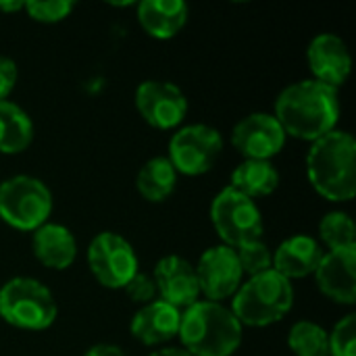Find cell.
<instances>
[{"mask_svg": "<svg viewBox=\"0 0 356 356\" xmlns=\"http://www.w3.org/2000/svg\"><path fill=\"white\" fill-rule=\"evenodd\" d=\"M286 136L315 142L336 129L340 119L338 92L315 79H302L282 90L273 115Z\"/></svg>", "mask_w": 356, "mask_h": 356, "instance_id": "6da1fadb", "label": "cell"}, {"mask_svg": "<svg viewBox=\"0 0 356 356\" xmlns=\"http://www.w3.org/2000/svg\"><path fill=\"white\" fill-rule=\"evenodd\" d=\"M309 181L319 196L348 202L356 194V142L348 131L334 129L315 140L307 154Z\"/></svg>", "mask_w": 356, "mask_h": 356, "instance_id": "7a4b0ae2", "label": "cell"}, {"mask_svg": "<svg viewBox=\"0 0 356 356\" xmlns=\"http://www.w3.org/2000/svg\"><path fill=\"white\" fill-rule=\"evenodd\" d=\"M177 336L192 356H232L242 344V325L221 302L198 300L181 313Z\"/></svg>", "mask_w": 356, "mask_h": 356, "instance_id": "3957f363", "label": "cell"}, {"mask_svg": "<svg viewBox=\"0 0 356 356\" xmlns=\"http://www.w3.org/2000/svg\"><path fill=\"white\" fill-rule=\"evenodd\" d=\"M294 305V286L277 271L252 275L232 296V313L240 325L267 327L282 321Z\"/></svg>", "mask_w": 356, "mask_h": 356, "instance_id": "277c9868", "label": "cell"}, {"mask_svg": "<svg viewBox=\"0 0 356 356\" xmlns=\"http://www.w3.org/2000/svg\"><path fill=\"white\" fill-rule=\"evenodd\" d=\"M58 315L52 292L33 277H13L0 288V317L27 332L48 330Z\"/></svg>", "mask_w": 356, "mask_h": 356, "instance_id": "5b68a950", "label": "cell"}, {"mask_svg": "<svg viewBox=\"0 0 356 356\" xmlns=\"http://www.w3.org/2000/svg\"><path fill=\"white\" fill-rule=\"evenodd\" d=\"M52 213V194L48 186L31 175H15L0 184V219L19 229L35 232Z\"/></svg>", "mask_w": 356, "mask_h": 356, "instance_id": "8992f818", "label": "cell"}, {"mask_svg": "<svg viewBox=\"0 0 356 356\" xmlns=\"http://www.w3.org/2000/svg\"><path fill=\"white\" fill-rule=\"evenodd\" d=\"M211 219L215 232L229 248L263 240L265 227L257 202L229 186L215 196L211 204Z\"/></svg>", "mask_w": 356, "mask_h": 356, "instance_id": "52a82bcc", "label": "cell"}, {"mask_svg": "<svg viewBox=\"0 0 356 356\" xmlns=\"http://www.w3.org/2000/svg\"><path fill=\"white\" fill-rule=\"evenodd\" d=\"M223 152L221 134L204 123L186 125L169 142V163L181 175H202L215 167Z\"/></svg>", "mask_w": 356, "mask_h": 356, "instance_id": "ba28073f", "label": "cell"}, {"mask_svg": "<svg viewBox=\"0 0 356 356\" xmlns=\"http://www.w3.org/2000/svg\"><path fill=\"white\" fill-rule=\"evenodd\" d=\"M88 265L98 284L108 290H123L140 271L134 246L115 232H102L90 242Z\"/></svg>", "mask_w": 356, "mask_h": 356, "instance_id": "9c48e42d", "label": "cell"}, {"mask_svg": "<svg viewBox=\"0 0 356 356\" xmlns=\"http://www.w3.org/2000/svg\"><path fill=\"white\" fill-rule=\"evenodd\" d=\"M136 108L148 125L173 129L188 115V98L171 81L146 79L136 90Z\"/></svg>", "mask_w": 356, "mask_h": 356, "instance_id": "30bf717a", "label": "cell"}, {"mask_svg": "<svg viewBox=\"0 0 356 356\" xmlns=\"http://www.w3.org/2000/svg\"><path fill=\"white\" fill-rule=\"evenodd\" d=\"M194 267H196L200 294H204L207 300L221 302L225 298H232L242 286L244 273L238 254L234 248L225 244L204 250L198 259V265Z\"/></svg>", "mask_w": 356, "mask_h": 356, "instance_id": "8fae6325", "label": "cell"}, {"mask_svg": "<svg viewBox=\"0 0 356 356\" xmlns=\"http://www.w3.org/2000/svg\"><path fill=\"white\" fill-rule=\"evenodd\" d=\"M286 131L271 113H252L236 123L234 148L248 161H269L286 146Z\"/></svg>", "mask_w": 356, "mask_h": 356, "instance_id": "7c38bea8", "label": "cell"}, {"mask_svg": "<svg viewBox=\"0 0 356 356\" xmlns=\"http://www.w3.org/2000/svg\"><path fill=\"white\" fill-rule=\"evenodd\" d=\"M154 284L163 302L175 309H188L198 302L200 286L196 277V267L184 257L169 254L163 257L154 267Z\"/></svg>", "mask_w": 356, "mask_h": 356, "instance_id": "4fadbf2b", "label": "cell"}, {"mask_svg": "<svg viewBox=\"0 0 356 356\" xmlns=\"http://www.w3.org/2000/svg\"><path fill=\"white\" fill-rule=\"evenodd\" d=\"M307 60H309L311 73L315 75L313 79L334 90L344 86L353 67L348 46L336 33L315 35L307 48Z\"/></svg>", "mask_w": 356, "mask_h": 356, "instance_id": "5bb4252c", "label": "cell"}, {"mask_svg": "<svg viewBox=\"0 0 356 356\" xmlns=\"http://www.w3.org/2000/svg\"><path fill=\"white\" fill-rule=\"evenodd\" d=\"M317 288L338 305L356 302V246L330 250L315 269Z\"/></svg>", "mask_w": 356, "mask_h": 356, "instance_id": "9a60e30c", "label": "cell"}, {"mask_svg": "<svg viewBox=\"0 0 356 356\" xmlns=\"http://www.w3.org/2000/svg\"><path fill=\"white\" fill-rule=\"evenodd\" d=\"M179 321H181V311L163 302V300H152L134 315L131 319V336L146 344V346H156L173 340L179 332Z\"/></svg>", "mask_w": 356, "mask_h": 356, "instance_id": "2e32d148", "label": "cell"}, {"mask_svg": "<svg viewBox=\"0 0 356 356\" xmlns=\"http://www.w3.org/2000/svg\"><path fill=\"white\" fill-rule=\"evenodd\" d=\"M323 250L317 240L311 236H292L284 240L273 254V271L286 280H302L313 275L321 263Z\"/></svg>", "mask_w": 356, "mask_h": 356, "instance_id": "e0dca14e", "label": "cell"}, {"mask_svg": "<svg viewBox=\"0 0 356 356\" xmlns=\"http://www.w3.org/2000/svg\"><path fill=\"white\" fill-rule=\"evenodd\" d=\"M31 248L35 259L44 267L56 271L71 267L77 257V242L73 234L58 223H44L42 227H38L31 238Z\"/></svg>", "mask_w": 356, "mask_h": 356, "instance_id": "ac0fdd59", "label": "cell"}, {"mask_svg": "<svg viewBox=\"0 0 356 356\" xmlns=\"http://www.w3.org/2000/svg\"><path fill=\"white\" fill-rule=\"evenodd\" d=\"M188 21V6L181 0H144L138 4V23L156 40L177 35Z\"/></svg>", "mask_w": 356, "mask_h": 356, "instance_id": "d6986e66", "label": "cell"}, {"mask_svg": "<svg viewBox=\"0 0 356 356\" xmlns=\"http://www.w3.org/2000/svg\"><path fill=\"white\" fill-rule=\"evenodd\" d=\"M280 186V171L271 161H244L232 171L229 188L248 196L250 200L269 196Z\"/></svg>", "mask_w": 356, "mask_h": 356, "instance_id": "ffe728a7", "label": "cell"}, {"mask_svg": "<svg viewBox=\"0 0 356 356\" xmlns=\"http://www.w3.org/2000/svg\"><path fill=\"white\" fill-rule=\"evenodd\" d=\"M33 140L29 115L10 100H0V154H19Z\"/></svg>", "mask_w": 356, "mask_h": 356, "instance_id": "44dd1931", "label": "cell"}, {"mask_svg": "<svg viewBox=\"0 0 356 356\" xmlns=\"http://www.w3.org/2000/svg\"><path fill=\"white\" fill-rule=\"evenodd\" d=\"M175 186H177V171L173 169L167 156L150 159L136 177V188L148 202L167 200L173 194Z\"/></svg>", "mask_w": 356, "mask_h": 356, "instance_id": "7402d4cb", "label": "cell"}, {"mask_svg": "<svg viewBox=\"0 0 356 356\" xmlns=\"http://www.w3.org/2000/svg\"><path fill=\"white\" fill-rule=\"evenodd\" d=\"M288 346L296 356H330V334L313 321H298L288 334Z\"/></svg>", "mask_w": 356, "mask_h": 356, "instance_id": "603a6c76", "label": "cell"}, {"mask_svg": "<svg viewBox=\"0 0 356 356\" xmlns=\"http://www.w3.org/2000/svg\"><path fill=\"white\" fill-rule=\"evenodd\" d=\"M319 238L330 250H342V248H355L356 246V227L355 221L348 213H327L319 221Z\"/></svg>", "mask_w": 356, "mask_h": 356, "instance_id": "cb8c5ba5", "label": "cell"}, {"mask_svg": "<svg viewBox=\"0 0 356 356\" xmlns=\"http://www.w3.org/2000/svg\"><path fill=\"white\" fill-rule=\"evenodd\" d=\"M242 267V273L252 275H261L265 271L273 269V254L269 250V246L263 240H254L248 244H242L238 248H234Z\"/></svg>", "mask_w": 356, "mask_h": 356, "instance_id": "d4e9b609", "label": "cell"}, {"mask_svg": "<svg viewBox=\"0 0 356 356\" xmlns=\"http://www.w3.org/2000/svg\"><path fill=\"white\" fill-rule=\"evenodd\" d=\"M330 356H356V315H346L330 334Z\"/></svg>", "mask_w": 356, "mask_h": 356, "instance_id": "484cf974", "label": "cell"}, {"mask_svg": "<svg viewBox=\"0 0 356 356\" xmlns=\"http://www.w3.org/2000/svg\"><path fill=\"white\" fill-rule=\"evenodd\" d=\"M71 0H29L25 2V10L33 21L40 23H58L69 17L73 10Z\"/></svg>", "mask_w": 356, "mask_h": 356, "instance_id": "4316f807", "label": "cell"}, {"mask_svg": "<svg viewBox=\"0 0 356 356\" xmlns=\"http://www.w3.org/2000/svg\"><path fill=\"white\" fill-rule=\"evenodd\" d=\"M125 290V294L134 300V302H138V305H148V302H152L154 298H156V284H154V277L152 275H148V273H142V271H138L131 280H129V284L123 288Z\"/></svg>", "mask_w": 356, "mask_h": 356, "instance_id": "83f0119b", "label": "cell"}, {"mask_svg": "<svg viewBox=\"0 0 356 356\" xmlns=\"http://www.w3.org/2000/svg\"><path fill=\"white\" fill-rule=\"evenodd\" d=\"M17 65L8 56H0V100H8L17 83Z\"/></svg>", "mask_w": 356, "mask_h": 356, "instance_id": "f1b7e54d", "label": "cell"}, {"mask_svg": "<svg viewBox=\"0 0 356 356\" xmlns=\"http://www.w3.org/2000/svg\"><path fill=\"white\" fill-rule=\"evenodd\" d=\"M83 356H125L123 350L115 344H96L92 346Z\"/></svg>", "mask_w": 356, "mask_h": 356, "instance_id": "f546056e", "label": "cell"}, {"mask_svg": "<svg viewBox=\"0 0 356 356\" xmlns=\"http://www.w3.org/2000/svg\"><path fill=\"white\" fill-rule=\"evenodd\" d=\"M148 356H192L188 350H184L181 346H167V348H161V350H154L152 355Z\"/></svg>", "mask_w": 356, "mask_h": 356, "instance_id": "4dcf8cb0", "label": "cell"}, {"mask_svg": "<svg viewBox=\"0 0 356 356\" xmlns=\"http://www.w3.org/2000/svg\"><path fill=\"white\" fill-rule=\"evenodd\" d=\"M23 8H25L23 0H6V2L0 0V10L2 13H17V10H23Z\"/></svg>", "mask_w": 356, "mask_h": 356, "instance_id": "1f68e13d", "label": "cell"}]
</instances>
